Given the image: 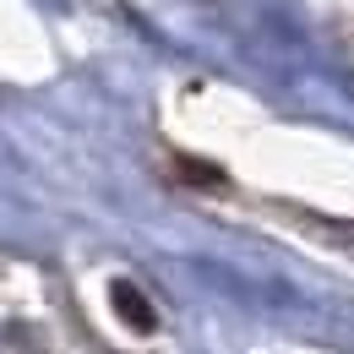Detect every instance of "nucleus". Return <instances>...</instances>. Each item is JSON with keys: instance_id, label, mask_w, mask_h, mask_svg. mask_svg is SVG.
<instances>
[{"instance_id": "obj_1", "label": "nucleus", "mask_w": 354, "mask_h": 354, "mask_svg": "<svg viewBox=\"0 0 354 354\" xmlns=\"http://www.w3.org/2000/svg\"><path fill=\"white\" fill-rule=\"evenodd\" d=\"M109 306H115V316H120L131 333H153V327H158V316H153V306L142 300L136 283H109Z\"/></svg>"}, {"instance_id": "obj_2", "label": "nucleus", "mask_w": 354, "mask_h": 354, "mask_svg": "<svg viewBox=\"0 0 354 354\" xmlns=\"http://www.w3.org/2000/svg\"><path fill=\"white\" fill-rule=\"evenodd\" d=\"M185 180H218V169H207V164H180Z\"/></svg>"}]
</instances>
